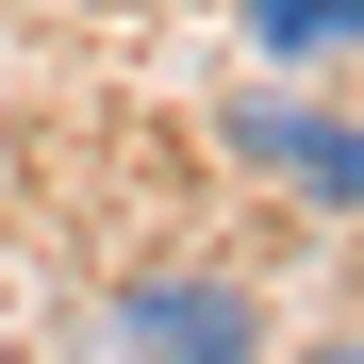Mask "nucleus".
Instances as JSON below:
<instances>
[{"label":"nucleus","mask_w":364,"mask_h":364,"mask_svg":"<svg viewBox=\"0 0 364 364\" xmlns=\"http://www.w3.org/2000/svg\"><path fill=\"white\" fill-rule=\"evenodd\" d=\"M215 149L249 166V182H282L298 215H364V116H348V100L249 83V100H215Z\"/></svg>","instance_id":"nucleus-1"},{"label":"nucleus","mask_w":364,"mask_h":364,"mask_svg":"<svg viewBox=\"0 0 364 364\" xmlns=\"http://www.w3.org/2000/svg\"><path fill=\"white\" fill-rule=\"evenodd\" d=\"M100 331L149 348V364H249L265 348V298L232 282V265H133V282L100 298Z\"/></svg>","instance_id":"nucleus-2"},{"label":"nucleus","mask_w":364,"mask_h":364,"mask_svg":"<svg viewBox=\"0 0 364 364\" xmlns=\"http://www.w3.org/2000/svg\"><path fill=\"white\" fill-rule=\"evenodd\" d=\"M265 50H364V0H249Z\"/></svg>","instance_id":"nucleus-3"}]
</instances>
